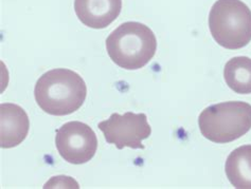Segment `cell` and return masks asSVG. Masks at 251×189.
<instances>
[{"mask_svg": "<svg viewBox=\"0 0 251 189\" xmlns=\"http://www.w3.org/2000/svg\"><path fill=\"white\" fill-rule=\"evenodd\" d=\"M209 29L225 49L246 47L251 42V10L242 0H217L210 10Z\"/></svg>", "mask_w": 251, "mask_h": 189, "instance_id": "277c9868", "label": "cell"}, {"mask_svg": "<svg viewBox=\"0 0 251 189\" xmlns=\"http://www.w3.org/2000/svg\"><path fill=\"white\" fill-rule=\"evenodd\" d=\"M122 0H75V14L91 29H105L120 15Z\"/></svg>", "mask_w": 251, "mask_h": 189, "instance_id": "ba28073f", "label": "cell"}, {"mask_svg": "<svg viewBox=\"0 0 251 189\" xmlns=\"http://www.w3.org/2000/svg\"><path fill=\"white\" fill-rule=\"evenodd\" d=\"M87 96L83 77L69 69H52L35 84L34 97L43 111L50 115H69L80 109Z\"/></svg>", "mask_w": 251, "mask_h": 189, "instance_id": "6da1fadb", "label": "cell"}, {"mask_svg": "<svg viewBox=\"0 0 251 189\" xmlns=\"http://www.w3.org/2000/svg\"><path fill=\"white\" fill-rule=\"evenodd\" d=\"M110 60L125 70H138L153 60L157 39L147 24L138 21L121 23L106 39Z\"/></svg>", "mask_w": 251, "mask_h": 189, "instance_id": "7a4b0ae2", "label": "cell"}, {"mask_svg": "<svg viewBox=\"0 0 251 189\" xmlns=\"http://www.w3.org/2000/svg\"><path fill=\"white\" fill-rule=\"evenodd\" d=\"M98 127L103 132L105 141L120 150L125 147L144 149L142 141L151 134L147 114L130 111L124 114L112 113L108 120L99 123Z\"/></svg>", "mask_w": 251, "mask_h": 189, "instance_id": "5b68a950", "label": "cell"}, {"mask_svg": "<svg viewBox=\"0 0 251 189\" xmlns=\"http://www.w3.org/2000/svg\"><path fill=\"white\" fill-rule=\"evenodd\" d=\"M224 78L227 86L237 94H251V58H231L225 66Z\"/></svg>", "mask_w": 251, "mask_h": 189, "instance_id": "30bf717a", "label": "cell"}, {"mask_svg": "<svg viewBox=\"0 0 251 189\" xmlns=\"http://www.w3.org/2000/svg\"><path fill=\"white\" fill-rule=\"evenodd\" d=\"M55 146L59 155L69 164L81 165L94 158L98 139L87 124L72 121L56 130Z\"/></svg>", "mask_w": 251, "mask_h": 189, "instance_id": "8992f818", "label": "cell"}, {"mask_svg": "<svg viewBox=\"0 0 251 189\" xmlns=\"http://www.w3.org/2000/svg\"><path fill=\"white\" fill-rule=\"evenodd\" d=\"M29 130V116L21 106L12 103L0 105V147L10 149L21 145Z\"/></svg>", "mask_w": 251, "mask_h": 189, "instance_id": "52a82bcc", "label": "cell"}, {"mask_svg": "<svg viewBox=\"0 0 251 189\" xmlns=\"http://www.w3.org/2000/svg\"><path fill=\"white\" fill-rule=\"evenodd\" d=\"M198 126L202 136L216 144L239 140L251 129V105L231 101L209 106L198 116Z\"/></svg>", "mask_w": 251, "mask_h": 189, "instance_id": "3957f363", "label": "cell"}, {"mask_svg": "<svg viewBox=\"0 0 251 189\" xmlns=\"http://www.w3.org/2000/svg\"><path fill=\"white\" fill-rule=\"evenodd\" d=\"M225 171L233 187L251 189V145L234 149L227 158Z\"/></svg>", "mask_w": 251, "mask_h": 189, "instance_id": "9c48e42d", "label": "cell"}]
</instances>
